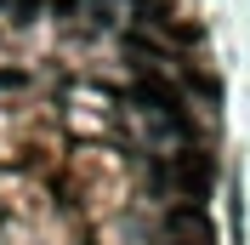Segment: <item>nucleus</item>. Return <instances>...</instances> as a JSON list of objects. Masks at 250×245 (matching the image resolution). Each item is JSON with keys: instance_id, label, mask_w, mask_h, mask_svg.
Segmentation results:
<instances>
[{"instance_id": "7ed1b4c3", "label": "nucleus", "mask_w": 250, "mask_h": 245, "mask_svg": "<svg viewBox=\"0 0 250 245\" xmlns=\"http://www.w3.org/2000/svg\"><path fill=\"white\" fill-rule=\"evenodd\" d=\"M137 97H142V103H154L159 114H171V120L182 114V92H176L171 80H159V74H142V80H137Z\"/></svg>"}, {"instance_id": "f03ea898", "label": "nucleus", "mask_w": 250, "mask_h": 245, "mask_svg": "<svg viewBox=\"0 0 250 245\" xmlns=\"http://www.w3.org/2000/svg\"><path fill=\"white\" fill-rule=\"evenodd\" d=\"M176 183H182L193 199H205V194H210V183H216L210 154H182V160H176Z\"/></svg>"}, {"instance_id": "f257e3e1", "label": "nucleus", "mask_w": 250, "mask_h": 245, "mask_svg": "<svg viewBox=\"0 0 250 245\" xmlns=\"http://www.w3.org/2000/svg\"><path fill=\"white\" fill-rule=\"evenodd\" d=\"M165 245H216V228L199 205H171L165 217Z\"/></svg>"}]
</instances>
